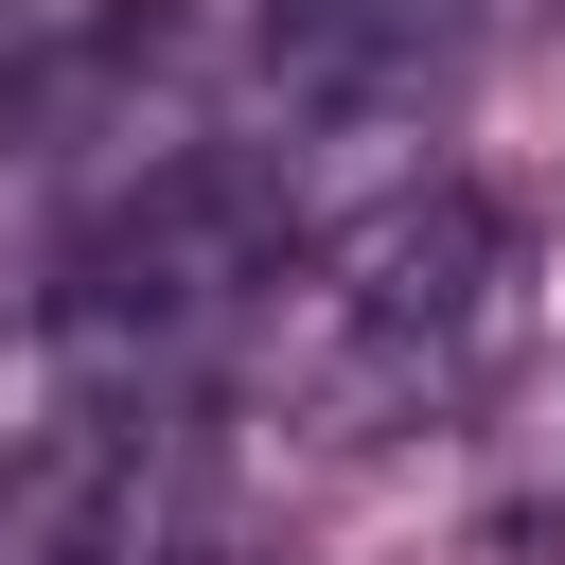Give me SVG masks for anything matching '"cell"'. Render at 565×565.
<instances>
[{"instance_id": "obj_3", "label": "cell", "mask_w": 565, "mask_h": 565, "mask_svg": "<svg viewBox=\"0 0 565 565\" xmlns=\"http://www.w3.org/2000/svg\"><path fill=\"white\" fill-rule=\"evenodd\" d=\"M247 35H265V88L282 106H388L459 35V0H247Z\"/></svg>"}, {"instance_id": "obj_4", "label": "cell", "mask_w": 565, "mask_h": 565, "mask_svg": "<svg viewBox=\"0 0 565 565\" xmlns=\"http://www.w3.org/2000/svg\"><path fill=\"white\" fill-rule=\"evenodd\" d=\"M530 512H565V406H547V459H530Z\"/></svg>"}, {"instance_id": "obj_1", "label": "cell", "mask_w": 565, "mask_h": 565, "mask_svg": "<svg viewBox=\"0 0 565 565\" xmlns=\"http://www.w3.org/2000/svg\"><path fill=\"white\" fill-rule=\"evenodd\" d=\"M512 282H530V230L477 194V177H406L371 194L353 230H318L265 300V388L300 441H406L441 424L494 335H512Z\"/></svg>"}, {"instance_id": "obj_2", "label": "cell", "mask_w": 565, "mask_h": 565, "mask_svg": "<svg viewBox=\"0 0 565 565\" xmlns=\"http://www.w3.org/2000/svg\"><path fill=\"white\" fill-rule=\"evenodd\" d=\"M282 177L265 159H159L141 194H106L53 247V353L71 388H177L212 335H247L282 300Z\"/></svg>"}]
</instances>
